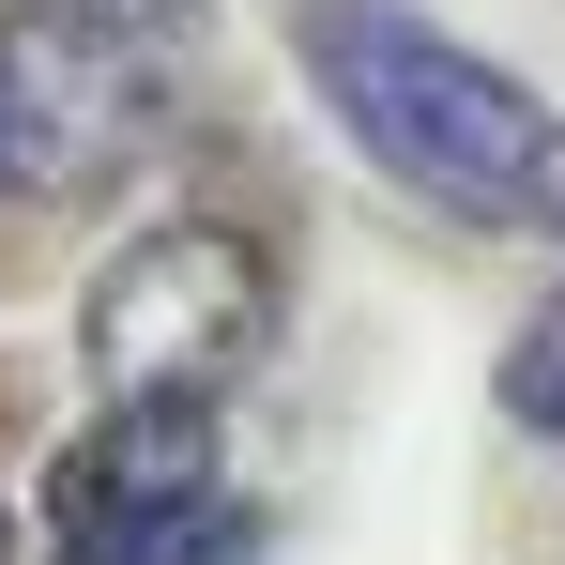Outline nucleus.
<instances>
[{
    "instance_id": "f257e3e1",
    "label": "nucleus",
    "mask_w": 565,
    "mask_h": 565,
    "mask_svg": "<svg viewBox=\"0 0 565 565\" xmlns=\"http://www.w3.org/2000/svg\"><path fill=\"white\" fill-rule=\"evenodd\" d=\"M306 77H321V107H337L413 199H444L473 230L535 214L551 107L520 93L504 62H473L459 31H428V15H397V0H306Z\"/></svg>"
},
{
    "instance_id": "f03ea898",
    "label": "nucleus",
    "mask_w": 565,
    "mask_h": 565,
    "mask_svg": "<svg viewBox=\"0 0 565 565\" xmlns=\"http://www.w3.org/2000/svg\"><path fill=\"white\" fill-rule=\"evenodd\" d=\"M169 122V31L107 0H15L0 15V184L15 199H93L153 153Z\"/></svg>"
},
{
    "instance_id": "7ed1b4c3",
    "label": "nucleus",
    "mask_w": 565,
    "mask_h": 565,
    "mask_svg": "<svg viewBox=\"0 0 565 565\" xmlns=\"http://www.w3.org/2000/svg\"><path fill=\"white\" fill-rule=\"evenodd\" d=\"M260 337H276V260L260 230H214V214L138 230L77 306V352L107 397H230L260 367Z\"/></svg>"
},
{
    "instance_id": "20e7f679",
    "label": "nucleus",
    "mask_w": 565,
    "mask_h": 565,
    "mask_svg": "<svg viewBox=\"0 0 565 565\" xmlns=\"http://www.w3.org/2000/svg\"><path fill=\"white\" fill-rule=\"evenodd\" d=\"M214 428H230V397H107L46 473V565H169L199 504H230Z\"/></svg>"
},
{
    "instance_id": "39448f33",
    "label": "nucleus",
    "mask_w": 565,
    "mask_h": 565,
    "mask_svg": "<svg viewBox=\"0 0 565 565\" xmlns=\"http://www.w3.org/2000/svg\"><path fill=\"white\" fill-rule=\"evenodd\" d=\"M504 413H520L535 444H565V290L520 321V337H504Z\"/></svg>"
},
{
    "instance_id": "423d86ee",
    "label": "nucleus",
    "mask_w": 565,
    "mask_h": 565,
    "mask_svg": "<svg viewBox=\"0 0 565 565\" xmlns=\"http://www.w3.org/2000/svg\"><path fill=\"white\" fill-rule=\"evenodd\" d=\"M245 551H260V535H245V504H199V535H184L169 565H245Z\"/></svg>"
},
{
    "instance_id": "0eeeda50",
    "label": "nucleus",
    "mask_w": 565,
    "mask_h": 565,
    "mask_svg": "<svg viewBox=\"0 0 565 565\" xmlns=\"http://www.w3.org/2000/svg\"><path fill=\"white\" fill-rule=\"evenodd\" d=\"M535 214L565 230V122H551V153H535Z\"/></svg>"
},
{
    "instance_id": "6e6552de",
    "label": "nucleus",
    "mask_w": 565,
    "mask_h": 565,
    "mask_svg": "<svg viewBox=\"0 0 565 565\" xmlns=\"http://www.w3.org/2000/svg\"><path fill=\"white\" fill-rule=\"evenodd\" d=\"M0 565H15V520H0Z\"/></svg>"
}]
</instances>
